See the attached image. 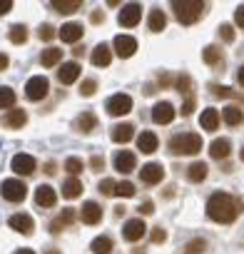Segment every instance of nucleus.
Segmentation results:
<instances>
[{"label": "nucleus", "instance_id": "50", "mask_svg": "<svg viewBox=\"0 0 244 254\" xmlns=\"http://www.w3.org/2000/svg\"><path fill=\"white\" fill-rule=\"evenodd\" d=\"M152 212H155V204H152V202H150V199H147V202H142V204H140V214H152Z\"/></svg>", "mask_w": 244, "mask_h": 254}, {"label": "nucleus", "instance_id": "35", "mask_svg": "<svg viewBox=\"0 0 244 254\" xmlns=\"http://www.w3.org/2000/svg\"><path fill=\"white\" fill-rule=\"evenodd\" d=\"M15 107V90L0 87V110H13Z\"/></svg>", "mask_w": 244, "mask_h": 254}, {"label": "nucleus", "instance_id": "8", "mask_svg": "<svg viewBox=\"0 0 244 254\" xmlns=\"http://www.w3.org/2000/svg\"><path fill=\"white\" fill-rule=\"evenodd\" d=\"M112 48H115V53L120 55V58H132L135 55V50H137V40L132 38V35H117L115 38V43H112Z\"/></svg>", "mask_w": 244, "mask_h": 254}, {"label": "nucleus", "instance_id": "28", "mask_svg": "<svg viewBox=\"0 0 244 254\" xmlns=\"http://www.w3.org/2000/svg\"><path fill=\"white\" fill-rule=\"evenodd\" d=\"M80 194H82V182L77 177H70V180L62 182V197L65 199H77Z\"/></svg>", "mask_w": 244, "mask_h": 254}, {"label": "nucleus", "instance_id": "57", "mask_svg": "<svg viewBox=\"0 0 244 254\" xmlns=\"http://www.w3.org/2000/svg\"><path fill=\"white\" fill-rule=\"evenodd\" d=\"M239 160H242V162H244V147H242V152H239Z\"/></svg>", "mask_w": 244, "mask_h": 254}, {"label": "nucleus", "instance_id": "52", "mask_svg": "<svg viewBox=\"0 0 244 254\" xmlns=\"http://www.w3.org/2000/svg\"><path fill=\"white\" fill-rule=\"evenodd\" d=\"M92 23H105V13L102 10H95L92 13Z\"/></svg>", "mask_w": 244, "mask_h": 254}, {"label": "nucleus", "instance_id": "24", "mask_svg": "<svg viewBox=\"0 0 244 254\" xmlns=\"http://www.w3.org/2000/svg\"><path fill=\"white\" fill-rule=\"evenodd\" d=\"M90 60H92V65H95V67H107V65H110V60H112V50L102 43V45H97V48L92 50V58H90Z\"/></svg>", "mask_w": 244, "mask_h": 254}, {"label": "nucleus", "instance_id": "16", "mask_svg": "<svg viewBox=\"0 0 244 254\" xmlns=\"http://www.w3.org/2000/svg\"><path fill=\"white\" fill-rule=\"evenodd\" d=\"M110 137H112V142H117V145H125V142H130V140L135 137V127H132L130 122L115 125L112 132H110Z\"/></svg>", "mask_w": 244, "mask_h": 254}, {"label": "nucleus", "instance_id": "30", "mask_svg": "<svg viewBox=\"0 0 244 254\" xmlns=\"http://www.w3.org/2000/svg\"><path fill=\"white\" fill-rule=\"evenodd\" d=\"M202 58H204V63L212 65V67H219V65L224 63V55H222V50H219L217 45H207L204 53H202Z\"/></svg>", "mask_w": 244, "mask_h": 254}, {"label": "nucleus", "instance_id": "13", "mask_svg": "<svg viewBox=\"0 0 244 254\" xmlns=\"http://www.w3.org/2000/svg\"><path fill=\"white\" fill-rule=\"evenodd\" d=\"M140 180H142L145 185H160V182L165 180V170H162V165H157V162L145 165V167L140 170Z\"/></svg>", "mask_w": 244, "mask_h": 254}, {"label": "nucleus", "instance_id": "3", "mask_svg": "<svg viewBox=\"0 0 244 254\" xmlns=\"http://www.w3.org/2000/svg\"><path fill=\"white\" fill-rule=\"evenodd\" d=\"M202 150V137L197 132H182L170 140V152L172 155H197Z\"/></svg>", "mask_w": 244, "mask_h": 254}, {"label": "nucleus", "instance_id": "58", "mask_svg": "<svg viewBox=\"0 0 244 254\" xmlns=\"http://www.w3.org/2000/svg\"><path fill=\"white\" fill-rule=\"evenodd\" d=\"M48 254H60V252H58V249H50V252H48Z\"/></svg>", "mask_w": 244, "mask_h": 254}, {"label": "nucleus", "instance_id": "47", "mask_svg": "<svg viewBox=\"0 0 244 254\" xmlns=\"http://www.w3.org/2000/svg\"><path fill=\"white\" fill-rule=\"evenodd\" d=\"M192 110H194V95H189V97L184 100V105H182V115L187 117V115H192Z\"/></svg>", "mask_w": 244, "mask_h": 254}, {"label": "nucleus", "instance_id": "5", "mask_svg": "<svg viewBox=\"0 0 244 254\" xmlns=\"http://www.w3.org/2000/svg\"><path fill=\"white\" fill-rule=\"evenodd\" d=\"M48 90H50L48 77L35 75V77H30V80H28V85H25V97H28V100H33V102H40L43 97H48Z\"/></svg>", "mask_w": 244, "mask_h": 254}, {"label": "nucleus", "instance_id": "21", "mask_svg": "<svg viewBox=\"0 0 244 254\" xmlns=\"http://www.w3.org/2000/svg\"><path fill=\"white\" fill-rule=\"evenodd\" d=\"M75 217H77V212L75 209H62L55 219H53V224H50V232L53 234H58V232H62L65 227H70L72 222H75Z\"/></svg>", "mask_w": 244, "mask_h": 254}, {"label": "nucleus", "instance_id": "43", "mask_svg": "<svg viewBox=\"0 0 244 254\" xmlns=\"http://www.w3.org/2000/svg\"><path fill=\"white\" fill-rule=\"evenodd\" d=\"M38 35H40V40H53L55 35H58V30L53 28V25H40V30H38Z\"/></svg>", "mask_w": 244, "mask_h": 254}, {"label": "nucleus", "instance_id": "49", "mask_svg": "<svg viewBox=\"0 0 244 254\" xmlns=\"http://www.w3.org/2000/svg\"><path fill=\"white\" fill-rule=\"evenodd\" d=\"M234 23H237L239 28H244V5L237 8V13H234Z\"/></svg>", "mask_w": 244, "mask_h": 254}, {"label": "nucleus", "instance_id": "31", "mask_svg": "<svg viewBox=\"0 0 244 254\" xmlns=\"http://www.w3.org/2000/svg\"><path fill=\"white\" fill-rule=\"evenodd\" d=\"M60 60H62V50H58V48H48L40 55V65L43 67H55Z\"/></svg>", "mask_w": 244, "mask_h": 254}, {"label": "nucleus", "instance_id": "17", "mask_svg": "<svg viewBox=\"0 0 244 254\" xmlns=\"http://www.w3.org/2000/svg\"><path fill=\"white\" fill-rule=\"evenodd\" d=\"M55 202H58V192L50 185H40L35 190V204L38 207H55Z\"/></svg>", "mask_w": 244, "mask_h": 254}, {"label": "nucleus", "instance_id": "48", "mask_svg": "<svg viewBox=\"0 0 244 254\" xmlns=\"http://www.w3.org/2000/svg\"><path fill=\"white\" fill-rule=\"evenodd\" d=\"M90 167H92V170H95V172H100V170H102V167H105V160H102V157H100V155H95V157H92V160H90Z\"/></svg>", "mask_w": 244, "mask_h": 254}, {"label": "nucleus", "instance_id": "34", "mask_svg": "<svg viewBox=\"0 0 244 254\" xmlns=\"http://www.w3.org/2000/svg\"><path fill=\"white\" fill-rule=\"evenodd\" d=\"M90 249H92V254H110L112 252V239L110 237H95Z\"/></svg>", "mask_w": 244, "mask_h": 254}, {"label": "nucleus", "instance_id": "38", "mask_svg": "<svg viewBox=\"0 0 244 254\" xmlns=\"http://www.w3.org/2000/svg\"><path fill=\"white\" fill-rule=\"evenodd\" d=\"M95 90H97V80H92V77L82 80V85H80V95H82V97H92Z\"/></svg>", "mask_w": 244, "mask_h": 254}, {"label": "nucleus", "instance_id": "6", "mask_svg": "<svg viewBox=\"0 0 244 254\" xmlns=\"http://www.w3.org/2000/svg\"><path fill=\"white\" fill-rule=\"evenodd\" d=\"M130 110H132V97L125 95V92H117V95H112L107 100V112L112 117H122V115H127Z\"/></svg>", "mask_w": 244, "mask_h": 254}, {"label": "nucleus", "instance_id": "23", "mask_svg": "<svg viewBox=\"0 0 244 254\" xmlns=\"http://www.w3.org/2000/svg\"><path fill=\"white\" fill-rule=\"evenodd\" d=\"M219 112L214 110V107H207L204 112H202V117H199V125H202V130H207V132H214L217 127H219Z\"/></svg>", "mask_w": 244, "mask_h": 254}, {"label": "nucleus", "instance_id": "45", "mask_svg": "<svg viewBox=\"0 0 244 254\" xmlns=\"http://www.w3.org/2000/svg\"><path fill=\"white\" fill-rule=\"evenodd\" d=\"M212 95L214 97H234V92L229 87H224V85H212Z\"/></svg>", "mask_w": 244, "mask_h": 254}, {"label": "nucleus", "instance_id": "55", "mask_svg": "<svg viewBox=\"0 0 244 254\" xmlns=\"http://www.w3.org/2000/svg\"><path fill=\"white\" fill-rule=\"evenodd\" d=\"M45 172H48V175H55V165L48 162V165H45Z\"/></svg>", "mask_w": 244, "mask_h": 254}, {"label": "nucleus", "instance_id": "41", "mask_svg": "<svg viewBox=\"0 0 244 254\" xmlns=\"http://www.w3.org/2000/svg\"><path fill=\"white\" fill-rule=\"evenodd\" d=\"M117 194L120 197H135V185L132 182H117Z\"/></svg>", "mask_w": 244, "mask_h": 254}, {"label": "nucleus", "instance_id": "4", "mask_svg": "<svg viewBox=\"0 0 244 254\" xmlns=\"http://www.w3.org/2000/svg\"><path fill=\"white\" fill-rule=\"evenodd\" d=\"M0 194H3V199L18 204L28 197V185L23 180H5L3 185H0Z\"/></svg>", "mask_w": 244, "mask_h": 254}, {"label": "nucleus", "instance_id": "42", "mask_svg": "<svg viewBox=\"0 0 244 254\" xmlns=\"http://www.w3.org/2000/svg\"><path fill=\"white\" fill-rule=\"evenodd\" d=\"M177 90L189 97V92H192V80H189L187 75H180V77H177Z\"/></svg>", "mask_w": 244, "mask_h": 254}, {"label": "nucleus", "instance_id": "56", "mask_svg": "<svg viewBox=\"0 0 244 254\" xmlns=\"http://www.w3.org/2000/svg\"><path fill=\"white\" fill-rule=\"evenodd\" d=\"M15 254H35V252H33V249H18Z\"/></svg>", "mask_w": 244, "mask_h": 254}, {"label": "nucleus", "instance_id": "14", "mask_svg": "<svg viewBox=\"0 0 244 254\" xmlns=\"http://www.w3.org/2000/svg\"><path fill=\"white\" fill-rule=\"evenodd\" d=\"M80 219L85 224H100L102 222V207L97 202H85L80 209Z\"/></svg>", "mask_w": 244, "mask_h": 254}, {"label": "nucleus", "instance_id": "46", "mask_svg": "<svg viewBox=\"0 0 244 254\" xmlns=\"http://www.w3.org/2000/svg\"><path fill=\"white\" fill-rule=\"evenodd\" d=\"M165 239H167V232H165L162 227H155V229H152V242H155V244H162Z\"/></svg>", "mask_w": 244, "mask_h": 254}, {"label": "nucleus", "instance_id": "25", "mask_svg": "<svg viewBox=\"0 0 244 254\" xmlns=\"http://www.w3.org/2000/svg\"><path fill=\"white\" fill-rule=\"evenodd\" d=\"M137 147H140L145 155H152V152H157L160 140H157V135H155V132H142V135L137 137Z\"/></svg>", "mask_w": 244, "mask_h": 254}, {"label": "nucleus", "instance_id": "7", "mask_svg": "<svg viewBox=\"0 0 244 254\" xmlns=\"http://www.w3.org/2000/svg\"><path fill=\"white\" fill-rule=\"evenodd\" d=\"M117 20H120V25H122V28H135V25L142 20V5H137V3H127V5H122V10H120Z\"/></svg>", "mask_w": 244, "mask_h": 254}, {"label": "nucleus", "instance_id": "22", "mask_svg": "<svg viewBox=\"0 0 244 254\" xmlns=\"http://www.w3.org/2000/svg\"><path fill=\"white\" fill-rule=\"evenodd\" d=\"M75 130L82 132V135H90L92 130H97V117H95L92 112H82V115H77V120H75Z\"/></svg>", "mask_w": 244, "mask_h": 254}, {"label": "nucleus", "instance_id": "54", "mask_svg": "<svg viewBox=\"0 0 244 254\" xmlns=\"http://www.w3.org/2000/svg\"><path fill=\"white\" fill-rule=\"evenodd\" d=\"M237 80H239V85L244 87V65L239 67V72H237Z\"/></svg>", "mask_w": 244, "mask_h": 254}, {"label": "nucleus", "instance_id": "39", "mask_svg": "<svg viewBox=\"0 0 244 254\" xmlns=\"http://www.w3.org/2000/svg\"><path fill=\"white\" fill-rule=\"evenodd\" d=\"M65 170L75 177V175H80L82 172V160H77V157H67L65 160Z\"/></svg>", "mask_w": 244, "mask_h": 254}, {"label": "nucleus", "instance_id": "29", "mask_svg": "<svg viewBox=\"0 0 244 254\" xmlns=\"http://www.w3.org/2000/svg\"><path fill=\"white\" fill-rule=\"evenodd\" d=\"M147 25H150L152 33H162L165 25H167V15H165L160 8H152V10H150V20H147Z\"/></svg>", "mask_w": 244, "mask_h": 254}, {"label": "nucleus", "instance_id": "11", "mask_svg": "<svg viewBox=\"0 0 244 254\" xmlns=\"http://www.w3.org/2000/svg\"><path fill=\"white\" fill-rule=\"evenodd\" d=\"M135 167H137V157H135L132 152H127V150H120V152L115 155V170H117V172H122V175H130Z\"/></svg>", "mask_w": 244, "mask_h": 254}, {"label": "nucleus", "instance_id": "51", "mask_svg": "<svg viewBox=\"0 0 244 254\" xmlns=\"http://www.w3.org/2000/svg\"><path fill=\"white\" fill-rule=\"evenodd\" d=\"M10 10H13L10 0H0V15H5V13H10Z\"/></svg>", "mask_w": 244, "mask_h": 254}, {"label": "nucleus", "instance_id": "40", "mask_svg": "<svg viewBox=\"0 0 244 254\" xmlns=\"http://www.w3.org/2000/svg\"><path fill=\"white\" fill-rule=\"evenodd\" d=\"M100 192H102L105 197L117 194V182H115V180H110V177H107V180H102V182H100Z\"/></svg>", "mask_w": 244, "mask_h": 254}, {"label": "nucleus", "instance_id": "10", "mask_svg": "<svg viewBox=\"0 0 244 254\" xmlns=\"http://www.w3.org/2000/svg\"><path fill=\"white\" fill-rule=\"evenodd\" d=\"M147 234V224L142 219H130L125 222V227H122V237H125L127 242H137Z\"/></svg>", "mask_w": 244, "mask_h": 254}, {"label": "nucleus", "instance_id": "26", "mask_svg": "<svg viewBox=\"0 0 244 254\" xmlns=\"http://www.w3.org/2000/svg\"><path fill=\"white\" fill-rule=\"evenodd\" d=\"M229 152H232V142L227 137H219V140H214L209 145V155L214 160H224V157H229Z\"/></svg>", "mask_w": 244, "mask_h": 254}, {"label": "nucleus", "instance_id": "19", "mask_svg": "<svg viewBox=\"0 0 244 254\" xmlns=\"http://www.w3.org/2000/svg\"><path fill=\"white\" fill-rule=\"evenodd\" d=\"M82 25L80 23H65L60 30H58V38H62V43H77L82 38Z\"/></svg>", "mask_w": 244, "mask_h": 254}, {"label": "nucleus", "instance_id": "33", "mask_svg": "<svg viewBox=\"0 0 244 254\" xmlns=\"http://www.w3.org/2000/svg\"><path fill=\"white\" fill-rule=\"evenodd\" d=\"M187 180L189 182H204L207 180V165L204 162H194L187 167Z\"/></svg>", "mask_w": 244, "mask_h": 254}, {"label": "nucleus", "instance_id": "37", "mask_svg": "<svg viewBox=\"0 0 244 254\" xmlns=\"http://www.w3.org/2000/svg\"><path fill=\"white\" fill-rule=\"evenodd\" d=\"M204 249H207V242L204 239H192V242H187L184 254H202Z\"/></svg>", "mask_w": 244, "mask_h": 254}, {"label": "nucleus", "instance_id": "12", "mask_svg": "<svg viewBox=\"0 0 244 254\" xmlns=\"http://www.w3.org/2000/svg\"><path fill=\"white\" fill-rule=\"evenodd\" d=\"M175 115H177V110L172 107V102H157L152 107V120L157 125H170L175 120Z\"/></svg>", "mask_w": 244, "mask_h": 254}, {"label": "nucleus", "instance_id": "36", "mask_svg": "<svg viewBox=\"0 0 244 254\" xmlns=\"http://www.w3.org/2000/svg\"><path fill=\"white\" fill-rule=\"evenodd\" d=\"M8 38H10V43L23 45V43L28 40V28H25V25H13L10 33H8Z\"/></svg>", "mask_w": 244, "mask_h": 254}, {"label": "nucleus", "instance_id": "20", "mask_svg": "<svg viewBox=\"0 0 244 254\" xmlns=\"http://www.w3.org/2000/svg\"><path fill=\"white\" fill-rule=\"evenodd\" d=\"M80 65L77 63H62V67L58 70V80L62 82V85H72L77 77H80Z\"/></svg>", "mask_w": 244, "mask_h": 254}, {"label": "nucleus", "instance_id": "32", "mask_svg": "<svg viewBox=\"0 0 244 254\" xmlns=\"http://www.w3.org/2000/svg\"><path fill=\"white\" fill-rule=\"evenodd\" d=\"M58 13H75V10H80L82 8V0H53V3H50Z\"/></svg>", "mask_w": 244, "mask_h": 254}, {"label": "nucleus", "instance_id": "18", "mask_svg": "<svg viewBox=\"0 0 244 254\" xmlns=\"http://www.w3.org/2000/svg\"><path fill=\"white\" fill-rule=\"evenodd\" d=\"M25 122H28V112L20 110V107H13V110H8L3 115V125L10 127V130H18V127H23Z\"/></svg>", "mask_w": 244, "mask_h": 254}, {"label": "nucleus", "instance_id": "27", "mask_svg": "<svg viewBox=\"0 0 244 254\" xmlns=\"http://www.w3.org/2000/svg\"><path fill=\"white\" fill-rule=\"evenodd\" d=\"M222 120H224L229 127H237V125H242V122H244V112H242V107L229 105V107H224V110H222Z\"/></svg>", "mask_w": 244, "mask_h": 254}, {"label": "nucleus", "instance_id": "1", "mask_svg": "<svg viewBox=\"0 0 244 254\" xmlns=\"http://www.w3.org/2000/svg\"><path fill=\"white\" fill-rule=\"evenodd\" d=\"M242 207H244V202L239 197H232L227 192H214L207 202V217L219 224H229L242 214Z\"/></svg>", "mask_w": 244, "mask_h": 254}, {"label": "nucleus", "instance_id": "2", "mask_svg": "<svg viewBox=\"0 0 244 254\" xmlns=\"http://www.w3.org/2000/svg\"><path fill=\"white\" fill-rule=\"evenodd\" d=\"M204 3L202 0H175L172 3V10H175V18L182 23V25H194L202 15H204Z\"/></svg>", "mask_w": 244, "mask_h": 254}, {"label": "nucleus", "instance_id": "44", "mask_svg": "<svg viewBox=\"0 0 244 254\" xmlns=\"http://www.w3.org/2000/svg\"><path fill=\"white\" fill-rule=\"evenodd\" d=\"M219 38L224 40V43H232L234 40V30H232V25H219Z\"/></svg>", "mask_w": 244, "mask_h": 254}, {"label": "nucleus", "instance_id": "9", "mask_svg": "<svg viewBox=\"0 0 244 254\" xmlns=\"http://www.w3.org/2000/svg\"><path fill=\"white\" fill-rule=\"evenodd\" d=\"M10 167H13V172H15V175L28 177V175H33V172H35L38 162H35V157H30V155H23V152H20V155H15V157H13Z\"/></svg>", "mask_w": 244, "mask_h": 254}, {"label": "nucleus", "instance_id": "15", "mask_svg": "<svg viewBox=\"0 0 244 254\" xmlns=\"http://www.w3.org/2000/svg\"><path fill=\"white\" fill-rule=\"evenodd\" d=\"M8 224H10L15 232L25 234V237H30V234L35 232V222H33V217H30V214H13Z\"/></svg>", "mask_w": 244, "mask_h": 254}, {"label": "nucleus", "instance_id": "53", "mask_svg": "<svg viewBox=\"0 0 244 254\" xmlns=\"http://www.w3.org/2000/svg\"><path fill=\"white\" fill-rule=\"evenodd\" d=\"M8 63H10V60H8V55H3V53H0V72H3V70L8 67Z\"/></svg>", "mask_w": 244, "mask_h": 254}]
</instances>
